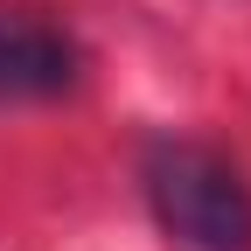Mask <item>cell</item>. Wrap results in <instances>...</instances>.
I'll list each match as a JSON object with an SVG mask.
<instances>
[{
	"label": "cell",
	"mask_w": 251,
	"mask_h": 251,
	"mask_svg": "<svg viewBox=\"0 0 251 251\" xmlns=\"http://www.w3.org/2000/svg\"><path fill=\"white\" fill-rule=\"evenodd\" d=\"M147 202L161 230L188 251H251V181L230 153L202 140H153L147 147Z\"/></svg>",
	"instance_id": "6da1fadb"
},
{
	"label": "cell",
	"mask_w": 251,
	"mask_h": 251,
	"mask_svg": "<svg viewBox=\"0 0 251 251\" xmlns=\"http://www.w3.org/2000/svg\"><path fill=\"white\" fill-rule=\"evenodd\" d=\"M77 84V42L28 7H0V98H56Z\"/></svg>",
	"instance_id": "7a4b0ae2"
}]
</instances>
